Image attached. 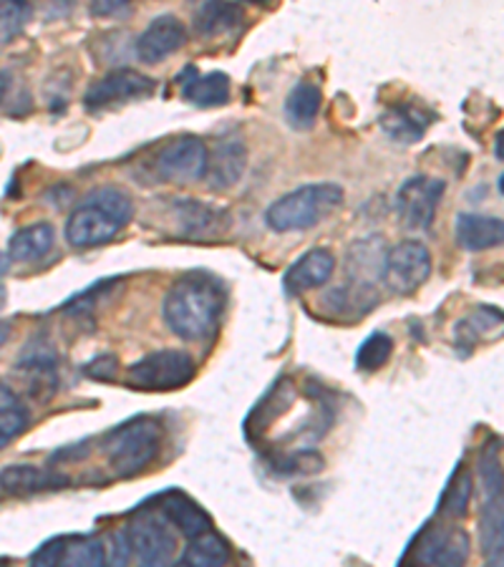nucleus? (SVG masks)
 Wrapping results in <instances>:
<instances>
[{
  "instance_id": "1",
  "label": "nucleus",
  "mask_w": 504,
  "mask_h": 567,
  "mask_svg": "<svg viewBox=\"0 0 504 567\" xmlns=\"http://www.w3.org/2000/svg\"><path fill=\"white\" fill-rule=\"evenodd\" d=\"M225 308V288L213 276L192 272L179 278L164 296L162 313L169 331L185 341H205L219 323Z\"/></svg>"
},
{
  "instance_id": "2",
  "label": "nucleus",
  "mask_w": 504,
  "mask_h": 567,
  "mask_svg": "<svg viewBox=\"0 0 504 567\" xmlns=\"http://www.w3.org/2000/svg\"><path fill=\"white\" fill-rule=\"evenodd\" d=\"M134 203L126 192L101 187L73 209L66 223V240L71 248L86 250L112 243L132 223Z\"/></svg>"
},
{
  "instance_id": "3",
  "label": "nucleus",
  "mask_w": 504,
  "mask_h": 567,
  "mask_svg": "<svg viewBox=\"0 0 504 567\" xmlns=\"http://www.w3.org/2000/svg\"><path fill=\"white\" fill-rule=\"evenodd\" d=\"M164 432L157 419L136 416L106 434L101 452L116 477H136L160 456Z\"/></svg>"
},
{
  "instance_id": "4",
  "label": "nucleus",
  "mask_w": 504,
  "mask_h": 567,
  "mask_svg": "<svg viewBox=\"0 0 504 567\" xmlns=\"http://www.w3.org/2000/svg\"><path fill=\"white\" fill-rule=\"evenodd\" d=\"M343 205V189L333 182H318L288 192L278 203H272L265 213V223L272 233H298L316 227Z\"/></svg>"
},
{
  "instance_id": "5",
  "label": "nucleus",
  "mask_w": 504,
  "mask_h": 567,
  "mask_svg": "<svg viewBox=\"0 0 504 567\" xmlns=\"http://www.w3.org/2000/svg\"><path fill=\"white\" fill-rule=\"evenodd\" d=\"M195 379V359L185 351H157L130 369V383L144 391L182 389Z\"/></svg>"
},
{
  "instance_id": "6",
  "label": "nucleus",
  "mask_w": 504,
  "mask_h": 567,
  "mask_svg": "<svg viewBox=\"0 0 504 567\" xmlns=\"http://www.w3.org/2000/svg\"><path fill=\"white\" fill-rule=\"evenodd\" d=\"M381 276L397 296H411L432 276V255L424 243L403 240L383 255Z\"/></svg>"
},
{
  "instance_id": "7",
  "label": "nucleus",
  "mask_w": 504,
  "mask_h": 567,
  "mask_svg": "<svg viewBox=\"0 0 504 567\" xmlns=\"http://www.w3.org/2000/svg\"><path fill=\"white\" fill-rule=\"evenodd\" d=\"M446 185L434 177H411L401 185L397 195V213L401 225L411 233H424L432 227L439 203H442Z\"/></svg>"
},
{
  "instance_id": "8",
  "label": "nucleus",
  "mask_w": 504,
  "mask_h": 567,
  "mask_svg": "<svg viewBox=\"0 0 504 567\" xmlns=\"http://www.w3.org/2000/svg\"><path fill=\"white\" fill-rule=\"evenodd\" d=\"M207 154L205 142L197 136H179V140L162 146L157 159H154V172L162 182L187 185V182L205 177Z\"/></svg>"
},
{
  "instance_id": "9",
  "label": "nucleus",
  "mask_w": 504,
  "mask_h": 567,
  "mask_svg": "<svg viewBox=\"0 0 504 567\" xmlns=\"http://www.w3.org/2000/svg\"><path fill=\"white\" fill-rule=\"evenodd\" d=\"M104 563L106 547L99 537L91 535H59L31 555V565L35 567H101Z\"/></svg>"
},
{
  "instance_id": "10",
  "label": "nucleus",
  "mask_w": 504,
  "mask_h": 567,
  "mask_svg": "<svg viewBox=\"0 0 504 567\" xmlns=\"http://www.w3.org/2000/svg\"><path fill=\"white\" fill-rule=\"evenodd\" d=\"M150 94H154V81L150 76H144V73L132 69H119L106 73V76L99 79L96 84H91L84 96V104L89 112H99V109L126 104Z\"/></svg>"
},
{
  "instance_id": "11",
  "label": "nucleus",
  "mask_w": 504,
  "mask_h": 567,
  "mask_svg": "<svg viewBox=\"0 0 504 567\" xmlns=\"http://www.w3.org/2000/svg\"><path fill=\"white\" fill-rule=\"evenodd\" d=\"M126 545H130L132 560L140 565H167L172 563L177 539H174L167 523L160 519H142L124 529Z\"/></svg>"
},
{
  "instance_id": "12",
  "label": "nucleus",
  "mask_w": 504,
  "mask_h": 567,
  "mask_svg": "<svg viewBox=\"0 0 504 567\" xmlns=\"http://www.w3.org/2000/svg\"><path fill=\"white\" fill-rule=\"evenodd\" d=\"M69 484H71V477L53 472L51 466L11 464L0 472V489L11 497H31V495H41V492L66 489Z\"/></svg>"
},
{
  "instance_id": "13",
  "label": "nucleus",
  "mask_w": 504,
  "mask_h": 567,
  "mask_svg": "<svg viewBox=\"0 0 504 567\" xmlns=\"http://www.w3.org/2000/svg\"><path fill=\"white\" fill-rule=\"evenodd\" d=\"M187 43V29L177 16H160L136 39V56L144 63H160Z\"/></svg>"
},
{
  "instance_id": "14",
  "label": "nucleus",
  "mask_w": 504,
  "mask_h": 567,
  "mask_svg": "<svg viewBox=\"0 0 504 567\" xmlns=\"http://www.w3.org/2000/svg\"><path fill=\"white\" fill-rule=\"evenodd\" d=\"M414 557L421 565H464L466 557H470V535L460 527H436L421 539Z\"/></svg>"
},
{
  "instance_id": "15",
  "label": "nucleus",
  "mask_w": 504,
  "mask_h": 567,
  "mask_svg": "<svg viewBox=\"0 0 504 567\" xmlns=\"http://www.w3.org/2000/svg\"><path fill=\"white\" fill-rule=\"evenodd\" d=\"M56 371H53L51 359L43 355H31L29 361H21L13 371V381L8 383L11 396H23L31 401H49L56 393Z\"/></svg>"
},
{
  "instance_id": "16",
  "label": "nucleus",
  "mask_w": 504,
  "mask_h": 567,
  "mask_svg": "<svg viewBox=\"0 0 504 567\" xmlns=\"http://www.w3.org/2000/svg\"><path fill=\"white\" fill-rule=\"evenodd\" d=\"M336 270V258L331 250L316 248L308 250L302 258L290 265L286 276H282V288L288 296H302V292L320 288Z\"/></svg>"
},
{
  "instance_id": "17",
  "label": "nucleus",
  "mask_w": 504,
  "mask_h": 567,
  "mask_svg": "<svg viewBox=\"0 0 504 567\" xmlns=\"http://www.w3.org/2000/svg\"><path fill=\"white\" fill-rule=\"evenodd\" d=\"M245 167H247L245 144L240 140H223L215 146L213 157L207 154V169L202 179H207V185L213 189L225 192L243 179Z\"/></svg>"
},
{
  "instance_id": "18",
  "label": "nucleus",
  "mask_w": 504,
  "mask_h": 567,
  "mask_svg": "<svg viewBox=\"0 0 504 567\" xmlns=\"http://www.w3.org/2000/svg\"><path fill=\"white\" fill-rule=\"evenodd\" d=\"M157 505L164 523L177 527L182 535L197 537L213 527V519H209L207 512L195 499L182 495V492H167V495L160 497Z\"/></svg>"
},
{
  "instance_id": "19",
  "label": "nucleus",
  "mask_w": 504,
  "mask_h": 567,
  "mask_svg": "<svg viewBox=\"0 0 504 567\" xmlns=\"http://www.w3.org/2000/svg\"><path fill=\"white\" fill-rule=\"evenodd\" d=\"M454 230H456V243H460L462 248L470 252L500 248L504 240V225L500 217L462 213L460 217H456Z\"/></svg>"
},
{
  "instance_id": "20",
  "label": "nucleus",
  "mask_w": 504,
  "mask_h": 567,
  "mask_svg": "<svg viewBox=\"0 0 504 567\" xmlns=\"http://www.w3.org/2000/svg\"><path fill=\"white\" fill-rule=\"evenodd\" d=\"M379 122L389 140L399 144H416L421 136L426 134L429 124H432V116L421 112L414 104H399L391 106L389 112H383Z\"/></svg>"
},
{
  "instance_id": "21",
  "label": "nucleus",
  "mask_w": 504,
  "mask_h": 567,
  "mask_svg": "<svg viewBox=\"0 0 504 567\" xmlns=\"http://www.w3.org/2000/svg\"><path fill=\"white\" fill-rule=\"evenodd\" d=\"M320 106H323V94L313 81H298L296 89L286 99V118L292 130L306 132L316 124Z\"/></svg>"
},
{
  "instance_id": "22",
  "label": "nucleus",
  "mask_w": 504,
  "mask_h": 567,
  "mask_svg": "<svg viewBox=\"0 0 504 567\" xmlns=\"http://www.w3.org/2000/svg\"><path fill=\"white\" fill-rule=\"evenodd\" d=\"M53 243H56V230H53L51 223L23 227V230H18L11 237V243H8V258L18 262L41 260L43 255L51 252Z\"/></svg>"
},
{
  "instance_id": "23",
  "label": "nucleus",
  "mask_w": 504,
  "mask_h": 567,
  "mask_svg": "<svg viewBox=\"0 0 504 567\" xmlns=\"http://www.w3.org/2000/svg\"><path fill=\"white\" fill-rule=\"evenodd\" d=\"M182 99L199 109L225 106L230 99V79L223 71L205 73V76H195V71H192V81L182 89Z\"/></svg>"
},
{
  "instance_id": "24",
  "label": "nucleus",
  "mask_w": 504,
  "mask_h": 567,
  "mask_svg": "<svg viewBox=\"0 0 504 567\" xmlns=\"http://www.w3.org/2000/svg\"><path fill=\"white\" fill-rule=\"evenodd\" d=\"M233 550L225 537L215 533H202L197 537H189L187 550L182 553L179 565H195V567H223L230 563Z\"/></svg>"
},
{
  "instance_id": "25",
  "label": "nucleus",
  "mask_w": 504,
  "mask_h": 567,
  "mask_svg": "<svg viewBox=\"0 0 504 567\" xmlns=\"http://www.w3.org/2000/svg\"><path fill=\"white\" fill-rule=\"evenodd\" d=\"M243 18L240 6L230 0H205L195 13V29L202 35H219L233 31Z\"/></svg>"
},
{
  "instance_id": "26",
  "label": "nucleus",
  "mask_w": 504,
  "mask_h": 567,
  "mask_svg": "<svg viewBox=\"0 0 504 567\" xmlns=\"http://www.w3.org/2000/svg\"><path fill=\"white\" fill-rule=\"evenodd\" d=\"M177 219L185 227V235H207L215 233L219 223H225V215L215 207L202 205L199 199H177Z\"/></svg>"
},
{
  "instance_id": "27",
  "label": "nucleus",
  "mask_w": 504,
  "mask_h": 567,
  "mask_svg": "<svg viewBox=\"0 0 504 567\" xmlns=\"http://www.w3.org/2000/svg\"><path fill=\"white\" fill-rule=\"evenodd\" d=\"M482 550L487 557L490 565H502V553H504V527H502V499L490 497L487 507H484L482 515Z\"/></svg>"
},
{
  "instance_id": "28",
  "label": "nucleus",
  "mask_w": 504,
  "mask_h": 567,
  "mask_svg": "<svg viewBox=\"0 0 504 567\" xmlns=\"http://www.w3.org/2000/svg\"><path fill=\"white\" fill-rule=\"evenodd\" d=\"M393 353V341L387 333H371L366 341L361 343L359 353H356V369L373 373L383 369L389 363Z\"/></svg>"
},
{
  "instance_id": "29",
  "label": "nucleus",
  "mask_w": 504,
  "mask_h": 567,
  "mask_svg": "<svg viewBox=\"0 0 504 567\" xmlns=\"http://www.w3.org/2000/svg\"><path fill=\"white\" fill-rule=\"evenodd\" d=\"M29 21L31 6L25 0H0V45L16 41Z\"/></svg>"
},
{
  "instance_id": "30",
  "label": "nucleus",
  "mask_w": 504,
  "mask_h": 567,
  "mask_svg": "<svg viewBox=\"0 0 504 567\" xmlns=\"http://www.w3.org/2000/svg\"><path fill=\"white\" fill-rule=\"evenodd\" d=\"M470 499H472V474L462 472L460 477H454V482L449 484L439 512L446 515L449 519H460L466 515V509H470Z\"/></svg>"
},
{
  "instance_id": "31",
  "label": "nucleus",
  "mask_w": 504,
  "mask_h": 567,
  "mask_svg": "<svg viewBox=\"0 0 504 567\" xmlns=\"http://www.w3.org/2000/svg\"><path fill=\"white\" fill-rule=\"evenodd\" d=\"M29 429V414L16 406H0V450L16 442Z\"/></svg>"
},
{
  "instance_id": "32",
  "label": "nucleus",
  "mask_w": 504,
  "mask_h": 567,
  "mask_svg": "<svg viewBox=\"0 0 504 567\" xmlns=\"http://www.w3.org/2000/svg\"><path fill=\"white\" fill-rule=\"evenodd\" d=\"M480 474H482V482H484V489H487V495L500 497L502 495V470H500V462L492 460V446H490V452L482 456Z\"/></svg>"
},
{
  "instance_id": "33",
  "label": "nucleus",
  "mask_w": 504,
  "mask_h": 567,
  "mask_svg": "<svg viewBox=\"0 0 504 567\" xmlns=\"http://www.w3.org/2000/svg\"><path fill=\"white\" fill-rule=\"evenodd\" d=\"M84 373H86L89 379H96V381H112V379H116V373H119L116 355H99V359L89 361Z\"/></svg>"
},
{
  "instance_id": "34",
  "label": "nucleus",
  "mask_w": 504,
  "mask_h": 567,
  "mask_svg": "<svg viewBox=\"0 0 504 567\" xmlns=\"http://www.w3.org/2000/svg\"><path fill=\"white\" fill-rule=\"evenodd\" d=\"M130 3L132 0H91L89 11L94 16H116L122 13Z\"/></svg>"
},
{
  "instance_id": "35",
  "label": "nucleus",
  "mask_w": 504,
  "mask_h": 567,
  "mask_svg": "<svg viewBox=\"0 0 504 567\" xmlns=\"http://www.w3.org/2000/svg\"><path fill=\"white\" fill-rule=\"evenodd\" d=\"M13 86V76L8 71H0V104L8 99V91Z\"/></svg>"
},
{
  "instance_id": "36",
  "label": "nucleus",
  "mask_w": 504,
  "mask_h": 567,
  "mask_svg": "<svg viewBox=\"0 0 504 567\" xmlns=\"http://www.w3.org/2000/svg\"><path fill=\"white\" fill-rule=\"evenodd\" d=\"M11 323H6V320H0V349L8 343V338H11Z\"/></svg>"
},
{
  "instance_id": "37",
  "label": "nucleus",
  "mask_w": 504,
  "mask_h": 567,
  "mask_svg": "<svg viewBox=\"0 0 504 567\" xmlns=\"http://www.w3.org/2000/svg\"><path fill=\"white\" fill-rule=\"evenodd\" d=\"M494 152H497V162H502V134H497V142H494Z\"/></svg>"
},
{
  "instance_id": "38",
  "label": "nucleus",
  "mask_w": 504,
  "mask_h": 567,
  "mask_svg": "<svg viewBox=\"0 0 504 567\" xmlns=\"http://www.w3.org/2000/svg\"><path fill=\"white\" fill-rule=\"evenodd\" d=\"M6 268H8V262H6V258H3V255H0V276H3V272H6Z\"/></svg>"
},
{
  "instance_id": "39",
  "label": "nucleus",
  "mask_w": 504,
  "mask_h": 567,
  "mask_svg": "<svg viewBox=\"0 0 504 567\" xmlns=\"http://www.w3.org/2000/svg\"><path fill=\"white\" fill-rule=\"evenodd\" d=\"M3 303H6V290L0 288V308H3Z\"/></svg>"
},
{
  "instance_id": "40",
  "label": "nucleus",
  "mask_w": 504,
  "mask_h": 567,
  "mask_svg": "<svg viewBox=\"0 0 504 567\" xmlns=\"http://www.w3.org/2000/svg\"><path fill=\"white\" fill-rule=\"evenodd\" d=\"M245 3H258V6H263V3H268V0H245Z\"/></svg>"
}]
</instances>
